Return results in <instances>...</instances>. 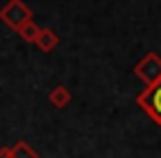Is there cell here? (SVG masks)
<instances>
[{
  "mask_svg": "<svg viewBox=\"0 0 161 158\" xmlns=\"http://www.w3.org/2000/svg\"><path fill=\"white\" fill-rule=\"evenodd\" d=\"M137 105L161 127V79L152 86H146L137 97Z\"/></svg>",
  "mask_w": 161,
  "mask_h": 158,
  "instance_id": "cell-1",
  "label": "cell"
},
{
  "mask_svg": "<svg viewBox=\"0 0 161 158\" xmlns=\"http://www.w3.org/2000/svg\"><path fill=\"white\" fill-rule=\"evenodd\" d=\"M0 20H3L11 31H18L22 24L33 20V13L22 0H9V3L0 9Z\"/></svg>",
  "mask_w": 161,
  "mask_h": 158,
  "instance_id": "cell-2",
  "label": "cell"
},
{
  "mask_svg": "<svg viewBox=\"0 0 161 158\" xmlns=\"http://www.w3.org/2000/svg\"><path fill=\"white\" fill-rule=\"evenodd\" d=\"M135 75L146 84L152 86L161 79V57L157 53H146V57H141L135 66Z\"/></svg>",
  "mask_w": 161,
  "mask_h": 158,
  "instance_id": "cell-3",
  "label": "cell"
},
{
  "mask_svg": "<svg viewBox=\"0 0 161 158\" xmlns=\"http://www.w3.org/2000/svg\"><path fill=\"white\" fill-rule=\"evenodd\" d=\"M58 44H60V38L55 35V31H51V29H40V35H38V40H36V46H38L42 53H51Z\"/></svg>",
  "mask_w": 161,
  "mask_h": 158,
  "instance_id": "cell-4",
  "label": "cell"
},
{
  "mask_svg": "<svg viewBox=\"0 0 161 158\" xmlns=\"http://www.w3.org/2000/svg\"><path fill=\"white\" fill-rule=\"evenodd\" d=\"M71 92H69V88L66 86H55L51 92H49V103L53 105V108H66L69 103H71Z\"/></svg>",
  "mask_w": 161,
  "mask_h": 158,
  "instance_id": "cell-5",
  "label": "cell"
},
{
  "mask_svg": "<svg viewBox=\"0 0 161 158\" xmlns=\"http://www.w3.org/2000/svg\"><path fill=\"white\" fill-rule=\"evenodd\" d=\"M25 42H29V44H36V40H38V35H40V27L31 20V22H27V24H22L18 31H16Z\"/></svg>",
  "mask_w": 161,
  "mask_h": 158,
  "instance_id": "cell-6",
  "label": "cell"
},
{
  "mask_svg": "<svg viewBox=\"0 0 161 158\" xmlns=\"http://www.w3.org/2000/svg\"><path fill=\"white\" fill-rule=\"evenodd\" d=\"M11 154H14V158H40V154H38L31 145H27L25 140L16 143V145L11 147Z\"/></svg>",
  "mask_w": 161,
  "mask_h": 158,
  "instance_id": "cell-7",
  "label": "cell"
},
{
  "mask_svg": "<svg viewBox=\"0 0 161 158\" xmlns=\"http://www.w3.org/2000/svg\"><path fill=\"white\" fill-rule=\"evenodd\" d=\"M0 158H14L11 147H0Z\"/></svg>",
  "mask_w": 161,
  "mask_h": 158,
  "instance_id": "cell-8",
  "label": "cell"
}]
</instances>
